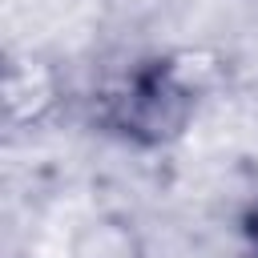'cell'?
I'll return each mask as SVG.
<instances>
[{
	"instance_id": "cell-1",
	"label": "cell",
	"mask_w": 258,
	"mask_h": 258,
	"mask_svg": "<svg viewBox=\"0 0 258 258\" xmlns=\"http://www.w3.org/2000/svg\"><path fill=\"white\" fill-rule=\"evenodd\" d=\"M194 52H157L137 56L117 69L93 93V121L97 129L113 133L137 149H161L177 141L206 93V69H189Z\"/></svg>"
},
{
	"instance_id": "cell-2",
	"label": "cell",
	"mask_w": 258,
	"mask_h": 258,
	"mask_svg": "<svg viewBox=\"0 0 258 258\" xmlns=\"http://www.w3.org/2000/svg\"><path fill=\"white\" fill-rule=\"evenodd\" d=\"M64 105V77L60 69L40 56V52H24L12 56L4 69V121L8 129H40L56 117V109Z\"/></svg>"
},
{
	"instance_id": "cell-3",
	"label": "cell",
	"mask_w": 258,
	"mask_h": 258,
	"mask_svg": "<svg viewBox=\"0 0 258 258\" xmlns=\"http://www.w3.org/2000/svg\"><path fill=\"white\" fill-rule=\"evenodd\" d=\"M64 258H149V246L129 214L97 210L73 226Z\"/></svg>"
},
{
	"instance_id": "cell-4",
	"label": "cell",
	"mask_w": 258,
	"mask_h": 258,
	"mask_svg": "<svg viewBox=\"0 0 258 258\" xmlns=\"http://www.w3.org/2000/svg\"><path fill=\"white\" fill-rule=\"evenodd\" d=\"M238 234H242V242H246V250L258 258V194L242 206V218H238Z\"/></svg>"
}]
</instances>
